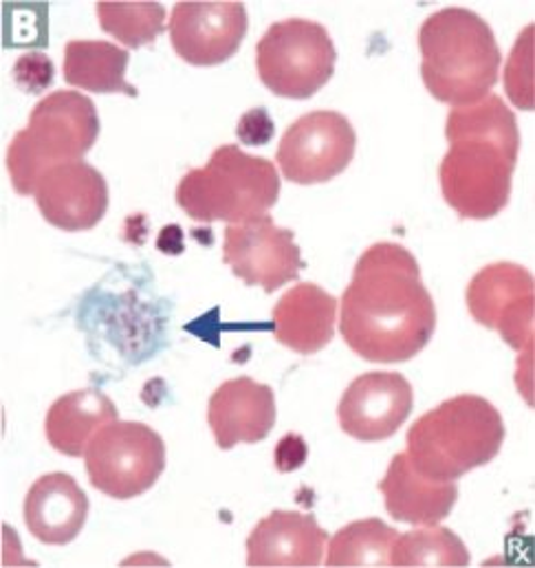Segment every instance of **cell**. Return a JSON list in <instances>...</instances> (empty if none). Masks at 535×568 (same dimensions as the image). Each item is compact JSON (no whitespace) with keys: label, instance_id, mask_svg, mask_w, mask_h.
<instances>
[{"label":"cell","instance_id":"obj_18","mask_svg":"<svg viewBox=\"0 0 535 568\" xmlns=\"http://www.w3.org/2000/svg\"><path fill=\"white\" fill-rule=\"evenodd\" d=\"M340 302L313 283L295 284L271 311L273 337L297 355H315L335 335Z\"/></svg>","mask_w":535,"mask_h":568},{"label":"cell","instance_id":"obj_2","mask_svg":"<svg viewBox=\"0 0 535 568\" xmlns=\"http://www.w3.org/2000/svg\"><path fill=\"white\" fill-rule=\"evenodd\" d=\"M450 150L438 165L445 203L470 221L498 216L512 196L521 152L516 115L498 95L452 109L445 122Z\"/></svg>","mask_w":535,"mask_h":568},{"label":"cell","instance_id":"obj_29","mask_svg":"<svg viewBox=\"0 0 535 568\" xmlns=\"http://www.w3.org/2000/svg\"><path fill=\"white\" fill-rule=\"evenodd\" d=\"M157 247L163 252V254H181L183 252V234H181V227L176 225H168L159 241H157Z\"/></svg>","mask_w":535,"mask_h":568},{"label":"cell","instance_id":"obj_21","mask_svg":"<svg viewBox=\"0 0 535 568\" xmlns=\"http://www.w3.org/2000/svg\"><path fill=\"white\" fill-rule=\"evenodd\" d=\"M131 55L127 49L104 40H71L64 47L67 84L91 93H124L137 98V89L127 82Z\"/></svg>","mask_w":535,"mask_h":568},{"label":"cell","instance_id":"obj_9","mask_svg":"<svg viewBox=\"0 0 535 568\" xmlns=\"http://www.w3.org/2000/svg\"><path fill=\"white\" fill-rule=\"evenodd\" d=\"M355 148L357 135L349 118L335 111H313L286 129L275 161L286 181L315 185L342 174L351 165Z\"/></svg>","mask_w":535,"mask_h":568},{"label":"cell","instance_id":"obj_7","mask_svg":"<svg viewBox=\"0 0 535 568\" xmlns=\"http://www.w3.org/2000/svg\"><path fill=\"white\" fill-rule=\"evenodd\" d=\"M335 62L326 27L306 18L273 22L256 44L259 78L277 98H313L333 78Z\"/></svg>","mask_w":535,"mask_h":568},{"label":"cell","instance_id":"obj_23","mask_svg":"<svg viewBox=\"0 0 535 568\" xmlns=\"http://www.w3.org/2000/svg\"><path fill=\"white\" fill-rule=\"evenodd\" d=\"M465 542L447 527L423 525L397 536L391 551V567H467Z\"/></svg>","mask_w":535,"mask_h":568},{"label":"cell","instance_id":"obj_5","mask_svg":"<svg viewBox=\"0 0 535 568\" xmlns=\"http://www.w3.org/2000/svg\"><path fill=\"white\" fill-rule=\"evenodd\" d=\"M100 138V115L91 98L78 91H53L42 98L27 129L7 148V172L20 196H31L55 165L82 161Z\"/></svg>","mask_w":535,"mask_h":568},{"label":"cell","instance_id":"obj_13","mask_svg":"<svg viewBox=\"0 0 535 568\" xmlns=\"http://www.w3.org/2000/svg\"><path fill=\"white\" fill-rule=\"evenodd\" d=\"M414 406L410 382L400 373H364L342 395L340 427L362 443H380L400 432Z\"/></svg>","mask_w":535,"mask_h":568},{"label":"cell","instance_id":"obj_11","mask_svg":"<svg viewBox=\"0 0 535 568\" xmlns=\"http://www.w3.org/2000/svg\"><path fill=\"white\" fill-rule=\"evenodd\" d=\"M223 261L236 278L265 293L297 281L304 267L293 232L277 227L269 214L225 227Z\"/></svg>","mask_w":535,"mask_h":568},{"label":"cell","instance_id":"obj_26","mask_svg":"<svg viewBox=\"0 0 535 568\" xmlns=\"http://www.w3.org/2000/svg\"><path fill=\"white\" fill-rule=\"evenodd\" d=\"M13 82L20 91L38 95L47 91L55 78V67L44 53H24L13 64Z\"/></svg>","mask_w":535,"mask_h":568},{"label":"cell","instance_id":"obj_19","mask_svg":"<svg viewBox=\"0 0 535 568\" xmlns=\"http://www.w3.org/2000/svg\"><path fill=\"white\" fill-rule=\"evenodd\" d=\"M384 494L386 511L407 525H438L445 520L456 500L458 487L454 480H432L414 469L407 454L400 452L393 456L386 476L380 483Z\"/></svg>","mask_w":535,"mask_h":568},{"label":"cell","instance_id":"obj_4","mask_svg":"<svg viewBox=\"0 0 535 568\" xmlns=\"http://www.w3.org/2000/svg\"><path fill=\"white\" fill-rule=\"evenodd\" d=\"M505 440L501 413L483 397L458 395L418 417L407 429V458L432 480H458L492 463Z\"/></svg>","mask_w":535,"mask_h":568},{"label":"cell","instance_id":"obj_22","mask_svg":"<svg viewBox=\"0 0 535 568\" xmlns=\"http://www.w3.org/2000/svg\"><path fill=\"white\" fill-rule=\"evenodd\" d=\"M397 536V529L380 518L351 523L331 538L326 567H391Z\"/></svg>","mask_w":535,"mask_h":568},{"label":"cell","instance_id":"obj_6","mask_svg":"<svg viewBox=\"0 0 535 568\" xmlns=\"http://www.w3.org/2000/svg\"><path fill=\"white\" fill-rule=\"evenodd\" d=\"M277 196L280 174L275 165L234 143L216 148L210 161L185 172L176 187L179 207L201 223H245L268 214Z\"/></svg>","mask_w":535,"mask_h":568},{"label":"cell","instance_id":"obj_10","mask_svg":"<svg viewBox=\"0 0 535 568\" xmlns=\"http://www.w3.org/2000/svg\"><path fill=\"white\" fill-rule=\"evenodd\" d=\"M534 276L516 263L483 267L467 286L472 317L496 333L516 351L534 346Z\"/></svg>","mask_w":535,"mask_h":568},{"label":"cell","instance_id":"obj_16","mask_svg":"<svg viewBox=\"0 0 535 568\" xmlns=\"http://www.w3.org/2000/svg\"><path fill=\"white\" fill-rule=\"evenodd\" d=\"M208 424L221 449L261 443L275 426V395L250 377L230 379L210 397Z\"/></svg>","mask_w":535,"mask_h":568},{"label":"cell","instance_id":"obj_28","mask_svg":"<svg viewBox=\"0 0 535 568\" xmlns=\"http://www.w3.org/2000/svg\"><path fill=\"white\" fill-rule=\"evenodd\" d=\"M306 456H309L306 440L300 434H286L277 440L273 452L275 469L282 474H291L306 463Z\"/></svg>","mask_w":535,"mask_h":568},{"label":"cell","instance_id":"obj_1","mask_svg":"<svg viewBox=\"0 0 535 568\" xmlns=\"http://www.w3.org/2000/svg\"><path fill=\"white\" fill-rule=\"evenodd\" d=\"M436 331V306L416 258L397 243L369 247L340 300V333L366 362L402 364Z\"/></svg>","mask_w":535,"mask_h":568},{"label":"cell","instance_id":"obj_12","mask_svg":"<svg viewBox=\"0 0 535 568\" xmlns=\"http://www.w3.org/2000/svg\"><path fill=\"white\" fill-rule=\"evenodd\" d=\"M248 29L245 4L225 0L176 2L168 22L172 49L194 67L228 62L241 49Z\"/></svg>","mask_w":535,"mask_h":568},{"label":"cell","instance_id":"obj_17","mask_svg":"<svg viewBox=\"0 0 535 568\" xmlns=\"http://www.w3.org/2000/svg\"><path fill=\"white\" fill-rule=\"evenodd\" d=\"M329 534L311 514L271 511L248 538V567H320Z\"/></svg>","mask_w":535,"mask_h":568},{"label":"cell","instance_id":"obj_20","mask_svg":"<svg viewBox=\"0 0 535 568\" xmlns=\"http://www.w3.org/2000/svg\"><path fill=\"white\" fill-rule=\"evenodd\" d=\"M118 417V406L104 393L75 390L53 402L44 419V434L55 452L78 458L84 456L91 438Z\"/></svg>","mask_w":535,"mask_h":568},{"label":"cell","instance_id":"obj_27","mask_svg":"<svg viewBox=\"0 0 535 568\" xmlns=\"http://www.w3.org/2000/svg\"><path fill=\"white\" fill-rule=\"evenodd\" d=\"M275 126L273 120L268 113V109H252L248 111L236 126V135L239 140L248 145H265L273 140Z\"/></svg>","mask_w":535,"mask_h":568},{"label":"cell","instance_id":"obj_15","mask_svg":"<svg viewBox=\"0 0 535 568\" xmlns=\"http://www.w3.org/2000/svg\"><path fill=\"white\" fill-rule=\"evenodd\" d=\"M29 534L49 547L71 545L87 525L89 498L78 480L64 471L40 476L24 498Z\"/></svg>","mask_w":535,"mask_h":568},{"label":"cell","instance_id":"obj_8","mask_svg":"<svg viewBox=\"0 0 535 568\" xmlns=\"http://www.w3.org/2000/svg\"><path fill=\"white\" fill-rule=\"evenodd\" d=\"M91 485L115 500L145 494L165 469V443L145 424L113 422L102 427L84 452Z\"/></svg>","mask_w":535,"mask_h":568},{"label":"cell","instance_id":"obj_25","mask_svg":"<svg viewBox=\"0 0 535 568\" xmlns=\"http://www.w3.org/2000/svg\"><path fill=\"white\" fill-rule=\"evenodd\" d=\"M505 89L518 109L534 111V24H527L514 44L505 69Z\"/></svg>","mask_w":535,"mask_h":568},{"label":"cell","instance_id":"obj_24","mask_svg":"<svg viewBox=\"0 0 535 568\" xmlns=\"http://www.w3.org/2000/svg\"><path fill=\"white\" fill-rule=\"evenodd\" d=\"M95 11L102 31L129 49L152 44L165 29V7L159 2H98Z\"/></svg>","mask_w":535,"mask_h":568},{"label":"cell","instance_id":"obj_3","mask_svg":"<svg viewBox=\"0 0 535 568\" xmlns=\"http://www.w3.org/2000/svg\"><path fill=\"white\" fill-rule=\"evenodd\" d=\"M421 78L430 95L454 109L487 98L498 82L501 47L487 20L465 7H445L418 29Z\"/></svg>","mask_w":535,"mask_h":568},{"label":"cell","instance_id":"obj_14","mask_svg":"<svg viewBox=\"0 0 535 568\" xmlns=\"http://www.w3.org/2000/svg\"><path fill=\"white\" fill-rule=\"evenodd\" d=\"M33 199L49 225L62 232H87L109 210V185L98 168L71 161L44 172Z\"/></svg>","mask_w":535,"mask_h":568}]
</instances>
